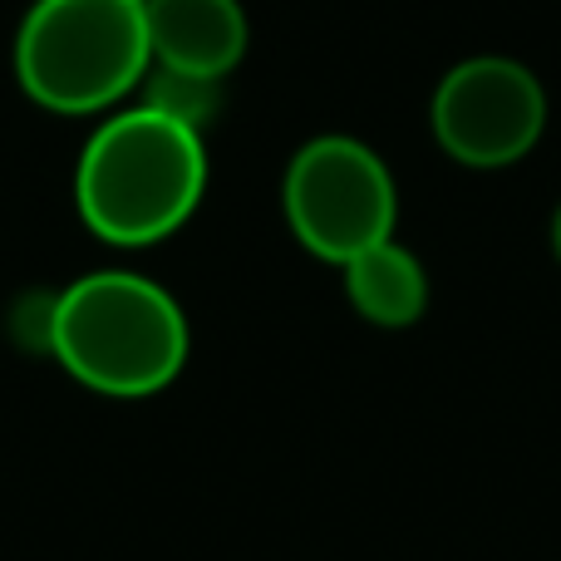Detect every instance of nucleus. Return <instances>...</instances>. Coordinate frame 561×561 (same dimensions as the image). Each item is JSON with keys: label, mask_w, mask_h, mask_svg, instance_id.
<instances>
[{"label": "nucleus", "mask_w": 561, "mask_h": 561, "mask_svg": "<svg viewBox=\"0 0 561 561\" xmlns=\"http://www.w3.org/2000/svg\"><path fill=\"white\" fill-rule=\"evenodd\" d=\"M207 193L203 134L138 104L94 128L79 153L75 203L108 247H153L197 213Z\"/></svg>", "instance_id": "nucleus-1"}, {"label": "nucleus", "mask_w": 561, "mask_h": 561, "mask_svg": "<svg viewBox=\"0 0 561 561\" xmlns=\"http://www.w3.org/2000/svg\"><path fill=\"white\" fill-rule=\"evenodd\" d=\"M55 359L94 394L148 399L187 365L183 306L138 272H89L55 296Z\"/></svg>", "instance_id": "nucleus-2"}, {"label": "nucleus", "mask_w": 561, "mask_h": 561, "mask_svg": "<svg viewBox=\"0 0 561 561\" xmlns=\"http://www.w3.org/2000/svg\"><path fill=\"white\" fill-rule=\"evenodd\" d=\"M144 0H35L15 35V79L49 114H99L144 84Z\"/></svg>", "instance_id": "nucleus-3"}, {"label": "nucleus", "mask_w": 561, "mask_h": 561, "mask_svg": "<svg viewBox=\"0 0 561 561\" xmlns=\"http://www.w3.org/2000/svg\"><path fill=\"white\" fill-rule=\"evenodd\" d=\"M280 203L296 242L335 266L389 242L399 222V193L385 158L350 134H320L300 144L286 168Z\"/></svg>", "instance_id": "nucleus-4"}, {"label": "nucleus", "mask_w": 561, "mask_h": 561, "mask_svg": "<svg viewBox=\"0 0 561 561\" xmlns=\"http://www.w3.org/2000/svg\"><path fill=\"white\" fill-rule=\"evenodd\" d=\"M434 144L473 173L523 163L547 128V89L523 59L473 55L438 79L428 99Z\"/></svg>", "instance_id": "nucleus-5"}, {"label": "nucleus", "mask_w": 561, "mask_h": 561, "mask_svg": "<svg viewBox=\"0 0 561 561\" xmlns=\"http://www.w3.org/2000/svg\"><path fill=\"white\" fill-rule=\"evenodd\" d=\"M153 65L227 79L247 55V10L237 0H144Z\"/></svg>", "instance_id": "nucleus-6"}, {"label": "nucleus", "mask_w": 561, "mask_h": 561, "mask_svg": "<svg viewBox=\"0 0 561 561\" xmlns=\"http://www.w3.org/2000/svg\"><path fill=\"white\" fill-rule=\"evenodd\" d=\"M345 290H350V306L359 310V320H369V325H379V330L419 325V316H424V306H428L424 262H419L409 247H399L394 237L359 256H350Z\"/></svg>", "instance_id": "nucleus-7"}, {"label": "nucleus", "mask_w": 561, "mask_h": 561, "mask_svg": "<svg viewBox=\"0 0 561 561\" xmlns=\"http://www.w3.org/2000/svg\"><path fill=\"white\" fill-rule=\"evenodd\" d=\"M144 104L168 114L173 124H187L203 134L207 124L217 118L222 108V79H203V75H183V69H163V65H148L144 75Z\"/></svg>", "instance_id": "nucleus-8"}, {"label": "nucleus", "mask_w": 561, "mask_h": 561, "mask_svg": "<svg viewBox=\"0 0 561 561\" xmlns=\"http://www.w3.org/2000/svg\"><path fill=\"white\" fill-rule=\"evenodd\" d=\"M552 247H557V256H561V207H557V217H552Z\"/></svg>", "instance_id": "nucleus-9"}]
</instances>
